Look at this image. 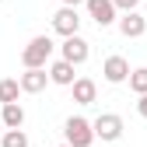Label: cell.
<instances>
[{"mask_svg": "<svg viewBox=\"0 0 147 147\" xmlns=\"http://www.w3.org/2000/svg\"><path fill=\"white\" fill-rule=\"evenodd\" d=\"M53 49H56V46H53L49 35H35V39L21 49V63H25V70H46Z\"/></svg>", "mask_w": 147, "mask_h": 147, "instance_id": "obj_1", "label": "cell"}, {"mask_svg": "<svg viewBox=\"0 0 147 147\" xmlns=\"http://www.w3.org/2000/svg\"><path fill=\"white\" fill-rule=\"evenodd\" d=\"M63 137H67L70 147H95V126L84 116H70L63 123Z\"/></svg>", "mask_w": 147, "mask_h": 147, "instance_id": "obj_2", "label": "cell"}, {"mask_svg": "<svg viewBox=\"0 0 147 147\" xmlns=\"http://www.w3.org/2000/svg\"><path fill=\"white\" fill-rule=\"evenodd\" d=\"M91 126H95V140H102V144H116L123 137V116H116V112H102Z\"/></svg>", "mask_w": 147, "mask_h": 147, "instance_id": "obj_3", "label": "cell"}, {"mask_svg": "<svg viewBox=\"0 0 147 147\" xmlns=\"http://www.w3.org/2000/svg\"><path fill=\"white\" fill-rule=\"evenodd\" d=\"M53 32L63 35V39H74V35L81 32V14H77V7H60L56 14H53Z\"/></svg>", "mask_w": 147, "mask_h": 147, "instance_id": "obj_4", "label": "cell"}, {"mask_svg": "<svg viewBox=\"0 0 147 147\" xmlns=\"http://www.w3.org/2000/svg\"><path fill=\"white\" fill-rule=\"evenodd\" d=\"M84 7H88L91 21H95L98 28H109V25H116V21H119V11H116L112 0H88Z\"/></svg>", "mask_w": 147, "mask_h": 147, "instance_id": "obj_5", "label": "cell"}, {"mask_svg": "<svg viewBox=\"0 0 147 147\" xmlns=\"http://www.w3.org/2000/svg\"><path fill=\"white\" fill-rule=\"evenodd\" d=\"M60 53L63 56L60 60H67V63H74V67H81L88 56H91V46L81 39V35H74V39H63V46H60Z\"/></svg>", "mask_w": 147, "mask_h": 147, "instance_id": "obj_6", "label": "cell"}, {"mask_svg": "<svg viewBox=\"0 0 147 147\" xmlns=\"http://www.w3.org/2000/svg\"><path fill=\"white\" fill-rule=\"evenodd\" d=\"M102 74H105V81L109 84H123V81H130V63H126L123 56H109L105 63H102Z\"/></svg>", "mask_w": 147, "mask_h": 147, "instance_id": "obj_7", "label": "cell"}, {"mask_svg": "<svg viewBox=\"0 0 147 147\" xmlns=\"http://www.w3.org/2000/svg\"><path fill=\"white\" fill-rule=\"evenodd\" d=\"M18 81H21V91H25V95H39V91H46V84H53L49 81V70H25Z\"/></svg>", "mask_w": 147, "mask_h": 147, "instance_id": "obj_8", "label": "cell"}, {"mask_svg": "<svg viewBox=\"0 0 147 147\" xmlns=\"http://www.w3.org/2000/svg\"><path fill=\"white\" fill-rule=\"evenodd\" d=\"M119 32L126 35V39H140V35L147 32V18H144V14H137V11L123 14V18H119Z\"/></svg>", "mask_w": 147, "mask_h": 147, "instance_id": "obj_9", "label": "cell"}, {"mask_svg": "<svg viewBox=\"0 0 147 147\" xmlns=\"http://www.w3.org/2000/svg\"><path fill=\"white\" fill-rule=\"evenodd\" d=\"M95 98H98V84L91 77H77V81H74V102H77V105H91Z\"/></svg>", "mask_w": 147, "mask_h": 147, "instance_id": "obj_10", "label": "cell"}, {"mask_svg": "<svg viewBox=\"0 0 147 147\" xmlns=\"http://www.w3.org/2000/svg\"><path fill=\"white\" fill-rule=\"evenodd\" d=\"M49 81L53 84H63V88H74V81H77V77H74V63L56 60V63L49 67Z\"/></svg>", "mask_w": 147, "mask_h": 147, "instance_id": "obj_11", "label": "cell"}, {"mask_svg": "<svg viewBox=\"0 0 147 147\" xmlns=\"http://www.w3.org/2000/svg\"><path fill=\"white\" fill-rule=\"evenodd\" d=\"M0 119H4V126L7 130H21V123H25V109L21 105H0Z\"/></svg>", "mask_w": 147, "mask_h": 147, "instance_id": "obj_12", "label": "cell"}, {"mask_svg": "<svg viewBox=\"0 0 147 147\" xmlns=\"http://www.w3.org/2000/svg\"><path fill=\"white\" fill-rule=\"evenodd\" d=\"M18 91H21V81H14V77L0 81V105H14L18 102Z\"/></svg>", "mask_w": 147, "mask_h": 147, "instance_id": "obj_13", "label": "cell"}, {"mask_svg": "<svg viewBox=\"0 0 147 147\" xmlns=\"http://www.w3.org/2000/svg\"><path fill=\"white\" fill-rule=\"evenodd\" d=\"M0 147H28V133L25 130H7L0 137Z\"/></svg>", "mask_w": 147, "mask_h": 147, "instance_id": "obj_14", "label": "cell"}, {"mask_svg": "<svg viewBox=\"0 0 147 147\" xmlns=\"http://www.w3.org/2000/svg\"><path fill=\"white\" fill-rule=\"evenodd\" d=\"M130 88L137 91V95H147V67H137L130 74Z\"/></svg>", "mask_w": 147, "mask_h": 147, "instance_id": "obj_15", "label": "cell"}, {"mask_svg": "<svg viewBox=\"0 0 147 147\" xmlns=\"http://www.w3.org/2000/svg\"><path fill=\"white\" fill-rule=\"evenodd\" d=\"M112 4H116V11L130 14V11H137V7H140V0H112Z\"/></svg>", "mask_w": 147, "mask_h": 147, "instance_id": "obj_16", "label": "cell"}, {"mask_svg": "<svg viewBox=\"0 0 147 147\" xmlns=\"http://www.w3.org/2000/svg\"><path fill=\"white\" fill-rule=\"evenodd\" d=\"M137 112L147 119V95H140V102H137Z\"/></svg>", "mask_w": 147, "mask_h": 147, "instance_id": "obj_17", "label": "cell"}, {"mask_svg": "<svg viewBox=\"0 0 147 147\" xmlns=\"http://www.w3.org/2000/svg\"><path fill=\"white\" fill-rule=\"evenodd\" d=\"M77 4H88V0H63V7H77Z\"/></svg>", "mask_w": 147, "mask_h": 147, "instance_id": "obj_18", "label": "cell"}, {"mask_svg": "<svg viewBox=\"0 0 147 147\" xmlns=\"http://www.w3.org/2000/svg\"><path fill=\"white\" fill-rule=\"evenodd\" d=\"M60 147H70V144H60Z\"/></svg>", "mask_w": 147, "mask_h": 147, "instance_id": "obj_19", "label": "cell"}, {"mask_svg": "<svg viewBox=\"0 0 147 147\" xmlns=\"http://www.w3.org/2000/svg\"><path fill=\"white\" fill-rule=\"evenodd\" d=\"M0 126H4V119H0Z\"/></svg>", "mask_w": 147, "mask_h": 147, "instance_id": "obj_20", "label": "cell"}]
</instances>
